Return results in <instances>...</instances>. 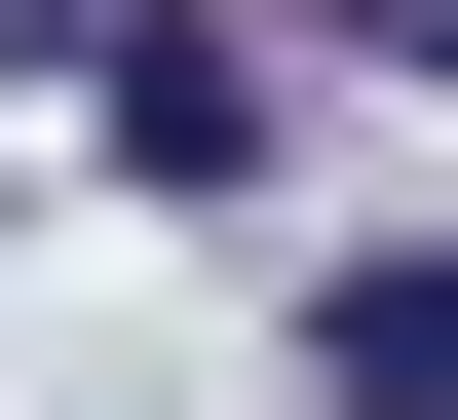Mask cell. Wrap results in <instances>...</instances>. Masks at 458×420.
<instances>
[{
	"mask_svg": "<svg viewBox=\"0 0 458 420\" xmlns=\"http://www.w3.org/2000/svg\"><path fill=\"white\" fill-rule=\"evenodd\" d=\"M77 115L153 153V192H229V153H267V39H77Z\"/></svg>",
	"mask_w": 458,
	"mask_h": 420,
	"instance_id": "obj_1",
	"label": "cell"
},
{
	"mask_svg": "<svg viewBox=\"0 0 458 420\" xmlns=\"http://www.w3.org/2000/svg\"><path fill=\"white\" fill-rule=\"evenodd\" d=\"M306 420H458V268H344V382Z\"/></svg>",
	"mask_w": 458,
	"mask_h": 420,
	"instance_id": "obj_2",
	"label": "cell"
}]
</instances>
